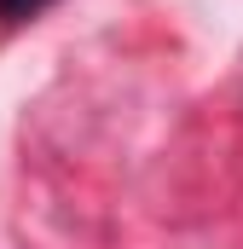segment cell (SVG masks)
<instances>
[{
	"mask_svg": "<svg viewBox=\"0 0 243 249\" xmlns=\"http://www.w3.org/2000/svg\"><path fill=\"white\" fill-rule=\"evenodd\" d=\"M52 0H0V23H23V18H41Z\"/></svg>",
	"mask_w": 243,
	"mask_h": 249,
	"instance_id": "6da1fadb",
	"label": "cell"
}]
</instances>
